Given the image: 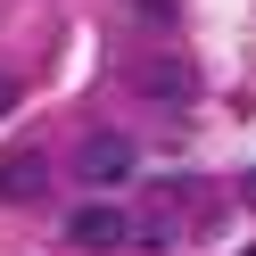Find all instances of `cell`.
<instances>
[{
  "instance_id": "cell-1",
  "label": "cell",
  "mask_w": 256,
  "mask_h": 256,
  "mask_svg": "<svg viewBox=\"0 0 256 256\" xmlns=\"http://www.w3.org/2000/svg\"><path fill=\"white\" fill-rule=\"evenodd\" d=\"M132 166H140V149L124 132H91L83 149H74V174H83V190H116V182H132Z\"/></svg>"
},
{
  "instance_id": "cell-2",
  "label": "cell",
  "mask_w": 256,
  "mask_h": 256,
  "mask_svg": "<svg viewBox=\"0 0 256 256\" xmlns=\"http://www.w3.org/2000/svg\"><path fill=\"white\" fill-rule=\"evenodd\" d=\"M50 198V157L42 149H8L0 157V206H42Z\"/></svg>"
},
{
  "instance_id": "cell-3",
  "label": "cell",
  "mask_w": 256,
  "mask_h": 256,
  "mask_svg": "<svg viewBox=\"0 0 256 256\" xmlns=\"http://www.w3.org/2000/svg\"><path fill=\"white\" fill-rule=\"evenodd\" d=\"M66 240H74V248H91V256H100V248H124V240H132V223H124V206L91 198V206H74V215H66Z\"/></svg>"
},
{
  "instance_id": "cell-4",
  "label": "cell",
  "mask_w": 256,
  "mask_h": 256,
  "mask_svg": "<svg viewBox=\"0 0 256 256\" xmlns=\"http://www.w3.org/2000/svg\"><path fill=\"white\" fill-rule=\"evenodd\" d=\"M132 83L149 91V100H190V66H174V58H149V66H132Z\"/></svg>"
},
{
  "instance_id": "cell-5",
  "label": "cell",
  "mask_w": 256,
  "mask_h": 256,
  "mask_svg": "<svg viewBox=\"0 0 256 256\" xmlns=\"http://www.w3.org/2000/svg\"><path fill=\"white\" fill-rule=\"evenodd\" d=\"M140 17H149V25H166V17H174V0H140Z\"/></svg>"
},
{
  "instance_id": "cell-6",
  "label": "cell",
  "mask_w": 256,
  "mask_h": 256,
  "mask_svg": "<svg viewBox=\"0 0 256 256\" xmlns=\"http://www.w3.org/2000/svg\"><path fill=\"white\" fill-rule=\"evenodd\" d=\"M8 108H17V83H8V74H0V116H8Z\"/></svg>"
},
{
  "instance_id": "cell-7",
  "label": "cell",
  "mask_w": 256,
  "mask_h": 256,
  "mask_svg": "<svg viewBox=\"0 0 256 256\" xmlns=\"http://www.w3.org/2000/svg\"><path fill=\"white\" fill-rule=\"evenodd\" d=\"M248 206H256V174H248Z\"/></svg>"
}]
</instances>
